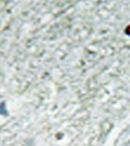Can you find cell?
<instances>
[{"mask_svg":"<svg viewBox=\"0 0 130 146\" xmlns=\"http://www.w3.org/2000/svg\"><path fill=\"white\" fill-rule=\"evenodd\" d=\"M126 34L130 35V25L128 27H127L126 29Z\"/></svg>","mask_w":130,"mask_h":146,"instance_id":"cell-1","label":"cell"}]
</instances>
